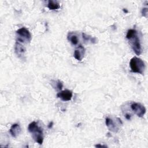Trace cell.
Wrapping results in <instances>:
<instances>
[{"label":"cell","instance_id":"6da1fadb","mask_svg":"<svg viewBox=\"0 0 148 148\" xmlns=\"http://www.w3.org/2000/svg\"><path fill=\"white\" fill-rule=\"evenodd\" d=\"M28 131L32 134V136L35 141L39 145H42L43 142V132L42 128L39 127L38 123L32 121L29 124L28 127Z\"/></svg>","mask_w":148,"mask_h":148},{"label":"cell","instance_id":"3957f363","mask_svg":"<svg viewBox=\"0 0 148 148\" xmlns=\"http://www.w3.org/2000/svg\"><path fill=\"white\" fill-rule=\"evenodd\" d=\"M17 42L20 43H29L31 40L32 36L29 31L25 27H21L16 31Z\"/></svg>","mask_w":148,"mask_h":148},{"label":"cell","instance_id":"d6986e66","mask_svg":"<svg viewBox=\"0 0 148 148\" xmlns=\"http://www.w3.org/2000/svg\"><path fill=\"white\" fill-rule=\"evenodd\" d=\"M125 10H124V9H123V11L124 12H125V13H127L128 12V11L126 10V9H125Z\"/></svg>","mask_w":148,"mask_h":148},{"label":"cell","instance_id":"52a82bcc","mask_svg":"<svg viewBox=\"0 0 148 148\" xmlns=\"http://www.w3.org/2000/svg\"><path fill=\"white\" fill-rule=\"evenodd\" d=\"M56 96L63 101H71L72 98L73 92L69 90H65L58 92Z\"/></svg>","mask_w":148,"mask_h":148},{"label":"cell","instance_id":"2e32d148","mask_svg":"<svg viewBox=\"0 0 148 148\" xmlns=\"http://www.w3.org/2000/svg\"><path fill=\"white\" fill-rule=\"evenodd\" d=\"M56 85H57L56 87H57V88L58 90H61L62 87H63V84H62V83L60 80H58L56 82Z\"/></svg>","mask_w":148,"mask_h":148},{"label":"cell","instance_id":"277c9868","mask_svg":"<svg viewBox=\"0 0 148 148\" xmlns=\"http://www.w3.org/2000/svg\"><path fill=\"white\" fill-rule=\"evenodd\" d=\"M105 124L110 131L117 132L119 130L120 125L123 123L121 119L119 118H116L115 120H113L109 117H106L105 119Z\"/></svg>","mask_w":148,"mask_h":148},{"label":"cell","instance_id":"ba28073f","mask_svg":"<svg viewBox=\"0 0 148 148\" xmlns=\"http://www.w3.org/2000/svg\"><path fill=\"white\" fill-rule=\"evenodd\" d=\"M85 54V49L82 45H80L75 50L73 56L78 61H82L83 58L84 57Z\"/></svg>","mask_w":148,"mask_h":148},{"label":"cell","instance_id":"5b68a950","mask_svg":"<svg viewBox=\"0 0 148 148\" xmlns=\"http://www.w3.org/2000/svg\"><path fill=\"white\" fill-rule=\"evenodd\" d=\"M131 110L139 117H142L146 113V108L142 104L138 102H132L131 105Z\"/></svg>","mask_w":148,"mask_h":148},{"label":"cell","instance_id":"8992f818","mask_svg":"<svg viewBox=\"0 0 148 148\" xmlns=\"http://www.w3.org/2000/svg\"><path fill=\"white\" fill-rule=\"evenodd\" d=\"M130 40H131V47L134 51L136 55L139 56L142 53V47H141L139 38L138 36V34L135 35L133 38H132Z\"/></svg>","mask_w":148,"mask_h":148},{"label":"cell","instance_id":"7c38bea8","mask_svg":"<svg viewBox=\"0 0 148 148\" xmlns=\"http://www.w3.org/2000/svg\"><path fill=\"white\" fill-rule=\"evenodd\" d=\"M67 38H68V40L70 41V42L73 45H76L79 42V40L77 35H76L75 34L72 32L68 33Z\"/></svg>","mask_w":148,"mask_h":148},{"label":"cell","instance_id":"30bf717a","mask_svg":"<svg viewBox=\"0 0 148 148\" xmlns=\"http://www.w3.org/2000/svg\"><path fill=\"white\" fill-rule=\"evenodd\" d=\"M21 127H20V125L17 123L13 124L11 126V127L9 130L10 134L13 138H17V136L19 135L21 133Z\"/></svg>","mask_w":148,"mask_h":148},{"label":"cell","instance_id":"9a60e30c","mask_svg":"<svg viewBox=\"0 0 148 148\" xmlns=\"http://www.w3.org/2000/svg\"><path fill=\"white\" fill-rule=\"evenodd\" d=\"M147 12H148V9H147V7L142 8V12H141V13H142V16L145 17H147Z\"/></svg>","mask_w":148,"mask_h":148},{"label":"cell","instance_id":"7a4b0ae2","mask_svg":"<svg viewBox=\"0 0 148 148\" xmlns=\"http://www.w3.org/2000/svg\"><path fill=\"white\" fill-rule=\"evenodd\" d=\"M130 66L132 72L143 75L145 64L142 59L136 57H132L130 61Z\"/></svg>","mask_w":148,"mask_h":148},{"label":"cell","instance_id":"4fadbf2b","mask_svg":"<svg viewBox=\"0 0 148 148\" xmlns=\"http://www.w3.org/2000/svg\"><path fill=\"white\" fill-rule=\"evenodd\" d=\"M82 38L85 42H90L92 43H96L97 42L96 38L92 37L90 35L86 34L85 33H82Z\"/></svg>","mask_w":148,"mask_h":148},{"label":"cell","instance_id":"ac0fdd59","mask_svg":"<svg viewBox=\"0 0 148 148\" xmlns=\"http://www.w3.org/2000/svg\"><path fill=\"white\" fill-rule=\"evenodd\" d=\"M95 147H107L108 146L106 145H102L101 144H98V145H95Z\"/></svg>","mask_w":148,"mask_h":148},{"label":"cell","instance_id":"e0dca14e","mask_svg":"<svg viewBox=\"0 0 148 148\" xmlns=\"http://www.w3.org/2000/svg\"><path fill=\"white\" fill-rule=\"evenodd\" d=\"M125 117L127 120H130L131 119V115L130 114H129V113H126V114H125Z\"/></svg>","mask_w":148,"mask_h":148},{"label":"cell","instance_id":"9c48e42d","mask_svg":"<svg viewBox=\"0 0 148 148\" xmlns=\"http://www.w3.org/2000/svg\"><path fill=\"white\" fill-rule=\"evenodd\" d=\"M14 51L16 55L21 58L24 56V53L25 52V47L21 44V43L18 42H16L14 45Z\"/></svg>","mask_w":148,"mask_h":148},{"label":"cell","instance_id":"5bb4252c","mask_svg":"<svg viewBox=\"0 0 148 148\" xmlns=\"http://www.w3.org/2000/svg\"><path fill=\"white\" fill-rule=\"evenodd\" d=\"M136 34H138L137 31L134 29H128L127 32V35H126V38L128 40L131 39L132 38H133L135 35H136Z\"/></svg>","mask_w":148,"mask_h":148},{"label":"cell","instance_id":"8fae6325","mask_svg":"<svg viewBox=\"0 0 148 148\" xmlns=\"http://www.w3.org/2000/svg\"><path fill=\"white\" fill-rule=\"evenodd\" d=\"M47 7L51 10H56L60 8V5L57 1L50 0L48 1Z\"/></svg>","mask_w":148,"mask_h":148}]
</instances>
